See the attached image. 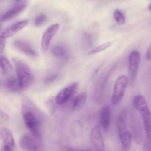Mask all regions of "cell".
<instances>
[{
	"label": "cell",
	"mask_w": 151,
	"mask_h": 151,
	"mask_svg": "<svg viewBox=\"0 0 151 151\" xmlns=\"http://www.w3.org/2000/svg\"><path fill=\"white\" fill-rule=\"evenodd\" d=\"M134 109L139 113L142 119L143 128L147 136H151V112L144 96H135L133 100Z\"/></svg>",
	"instance_id": "obj_2"
},
{
	"label": "cell",
	"mask_w": 151,
	"mask_h": 151,
	"mask_svg": "<svg viewBox=\"0 0 151 151\" xmlns=\"http://www.w3.org/2000/svg\"><path fill=\"white\" fill-rule=\"evenodd\" d=\"M89 139L91 145L97 150H105V145L102 136L100 128L98 125H96L91 129L89 134Z\"/></svg>",
	"instance_id": "obj_9"
},
{
	"label": "cell",
	"mask_w": 151,
	"mask_h": 151,
	"mask_svg": "<svg viewBox=\"0 0 151 151\" xmlns=\"http://www.w3.org/2000/svg\"><path fill=\"white\" fill-rule=\"evenodd\" d=\"M46 19H47V16L45 15H39L35 19L34 24H35V26H40L45 22Z\"/></svg>",
	"instance_id": "obj_25"
},
{
	"label": "cell",
	"mask_w": 151,
	"mask_h": 151,
	"mask_svg": "<svg viewBox=\"0 0 151 151\" xmlns=\"http://www.w3.org/2000/svg\"><path fill=\"white\" fill-rule=\"evenodd\" d=\"M59 28H60L59 24H53L50 25L44 32L41 43V50L43 54L47 52V50H49L50 43L58 31Z\"/></svg>",
	"instance_id": "obj_6"
},
{
	"label": "cell",
	"mask_w": 151,
	"mask_h": 151,
	"mask_svg": "<svg viewBox=\"0 0 151 151\" xmlns=\"http://www.w3.org/2000/svg\"><path fill=\"white\" fill-rule=\"evenodd\" d=\"M113 44V42L112 41H109V42L103 43V44H100V45H98L97 47H96L95 48L93 49L92 50L88 52V54L90 55H94V54H97L99 52H101L105 51V50H108L109 47H111V45Z\"/></svg>",
	"instance_id": "obj_22"
},
{
	"label": "cell",
	"mask_w": 151,
	"mask_h": 151,
	"mask_svg": "<svg viewBox=\"0 0 151 151\" xmlns=\"http://www.w3.org/2000/svg\"><path fill=\"white\" fill-rule=\"evenodd\" d=\"M1 119L6 121V122H7V121L10 120V117H9L8 114H7L6 113H4L2 110H1Z\"/></svg>",
	"instance_id": "obj_27"
},
{
	"label": "cell",
	"mask_w": 151,
	"mask_h": 151,
	"mask_svg": "<svg viewBox=\"0 0 151 151\" xmlns=\"http://www.w3.org/2000/svg\"><path fill=\"white\" fill-rule=\"evenodd\" d=\"M148 9H149V10H151V4H150V5L148 6Z\"/></svg>",
	"instance_id": "obj_30"
},
{
	"label": "cell",
	"mask_w": 151,
	"mask_h": 151,
	"mask_svg": "<svg viewBox=\"0 0 151 151\" xmlns=\"http://www.w3.org/2000/svg\"><path fill=\"white\" fill-rule=\"evenodd\" d=\"M26 7L27 4H24V3H22V4H19L14 6V7H12L11 9L8 10L7 11H6L5 13L1 16V22H7V21L10 20V19H13V18H15L16 16H18L19 13H22L23 10H24Z\"/></svg>",
	"instance_id": "obj_12"
},
{
	"label": "cell",
	"mask_w": 151,
	"mask_h": 151,
	"mask_svg": "<svg viewBox=\"0 0 151 151\" xmlns=\"http://www.w3.org/2000/svg\"><path fill=\"white\" fill-rule=\"evenodd\" d=\"M0 138L3 144V148L1 150H13L15 148V140L13 133L9 128L6 127H1L0 128Z\"/></svg>",
	"instance_id": "obj_8"
},
{
	"label": "cell",
	"mask_w": 151,
	"mask_h": 151,
	"mask_svg": "<svg viewBox=\"0 0 151 151\" xmlns=\"http://www.w3.org/2000/svg\"><path fill=\"white\" fill-rule=\"evenodd\" d=\"M22 115L27 128L38 140L42 138V131L47 118L39 108L28 97L22 101Z\"/></svg>",
	"instance_id": "obj_1"
},
{
	"label": "cell",
	"mask_w": 151,
	"mask_h": 151,
	"mask_svg": "<svg viewBox=\"0 0 151 151\" xmlns=\"http://www.w3.org/2000/svg\"><path fill=\"white\" fill-rule=\"evenodd\" d=\"M87 99V94L86 92H81L78 94V95L75 96V98L73 99L72 106V110L75 111H78L85 105Z\"/></svg>",
	"instance_id": "obj_18"
},
{
	"label": "cell",
	"mask_w": 151,
	"mask_h": 151,
	"mask_svg": "<svg viewBox=\"0 0 151 151\" xmlns=\"http://www.w3.org/2000/svg\"><path fill=\"white\" fill-rule=\"evenodd\" d=\"M128 83H129V78L125 75H120L116 79L114 86V91L112 94V103L114 106L119 104V103L122 101Z\"/></svg>",
	"instance_id": "obj_4"
},
{
	"label": "cell",
	"mask_w": 151,
	"mask_h": 151,
	"mask_svg": "<svg viewBox=\"0 0 151 151\" xmlns=\"http://www.w3.org/2000/svg\"><path fill=\"white\" fill-rule=\"evenodd\" d=\"M66 50L63 46L56 45L52 49V54L58 58H62L66 55Z\"/></svg>",
	"instance_id": "obj_21"
},
{
	"label": "cell",
	"mask_w": 151,
	"mask_h": 151,
	"mask_svg": "<svg viewBox=\"0 0 151 151\" xmlns=\"http://www.w3.org/2000/svg\"><path fill=\"white\" fill-rule=\"evenodd\" d=\"M113 16L114 20L119 25H122L125 23V16L121 10H115L114 11Z\"/></svg>",
	"instance_id": "obj_24"
},
{
	"label": "cell",
	"mask_w": 151,
	"mask_h": 151,
	"mask_svg": "<svg viewBox=\"0 0 151 151\" xmlns=\"http://www.w3.org/2000/svg\"><path fill=\"white\" fill-rule=\"evenodd\" d=\"M146 58L147 60H151V44L149 45L147 49V53H146Z\"/></svg>",
	"instance_id": "obj_29"
},
{
	"label": "cell",
	"mask_w": 151,
	"mask_h": 151,
	"mask_svg": "<svg viewBox=\"0 0 151 151\" xmlns=\"http://www.w3.org/2000/svg\"><path fill=\"white\" fill-rule=\"evenodd\" d=\"M57 76H58L57 75H51V76H50L49 78H47V79L45 80V83H49L52 82V81H54L55 80V78H57Z\"/></svg>",
	"instance_id": "obj_28"
},
{
	"label": "cell",
	"mask_w": 151,
	"mask_h": 151,
	"mask_svg": "<svg viewBox=\"0 0 151 151\" xmlns=\"http://www.w3.org/2000/svg\"><path fill=\"white\" fill-rule=\"evenodd\" d=\"M13 47L19 52L29 57H36L38 55L36 50H34L32 46L26 41L20 39L16 40L13 41Z\"/></svg>",
	"instance_id": "obj_10"
},
{
	"label": "cell",
	"mask_w": 151,
	"mask_h": 151,
	"mask_svg": "<svg viewBox=\"0 0 151 151\" xmlns=\"http://www.w3.org/2000/svg\"><path fill=\"white\" fill-rule=\"evenodd\" d=\"M56 101L55 97H50L47 99L46 101V106H47V109L49 111V113L51 116L54 115L55 112V108H56Z\"/></svg>",
	"instance_id": "obj_23"
},
{
	"label": "cell",
	"mask_w": 151,
	"mask_h": 151,
	"mask_svg": "<svg viewBox=\"0 0 151 151\" xmlns=\"http://www.w3.org/2000/svg\"><path fill=\"white\" fill-rule=\"evenodd\" d=\"M127 121H128V111L126 109H123L119 112L116 118V129L119 134L127 131Z\"/></svg>",
	"instance_id": "obj_15"
},
{
	"label": "cell",
	"mask_w": 151,
	"mask_h": 151,
	"mask_svg": "<svg viewBox=\"0 0 151 151\" xmlns=\"http://www.w3.org/2000/svg\"><path fill=\"white\" fill-rule=\"evenodd\" d=\"M5 86L10 91L13 93H17L22 91L20 85L19 83L17 78H15L13 75L5 79Z\"/></svg>",
	"instance_id": "obj_20"
},
{
	"label": "cell",
	"mask_w": 151,
	"mask_h": 151,
	"mask_svg": "<svg viewBox=\"0 0 151 151\" xmlns=\"http://www.w3.org/2000/svg\"><path fill=\"white\" fill-rule=\"evenodd\" d=\"M16 1H20V0H16Z\"/></svg>",
	"instance_id": "obj_31"
},
{
	"label": "cell",
	"mask_w": 151,
	"mask_h": 151,
	"mask_svg": "<svg viewBox=\"0 0 151 151\" xmlns=\"http://www.w3.org/2000/svg\"><path fill=\"white\" fill-rule=\"evenodd\" d=\"M119 142H120L123 150H128V149H130L131 146V143H132L133 136L128 130L119 134Z\"/></svg>",
	"instance_id": "obj_17"
},
{
	"label": "cell",
	"mask_w": 151,
	"mask_h": 151,
	"mask_svg": "<svg viewBox=\"0 0 151 151\" xmlns=\"http://www.w3.org/2000/svg\"><path fill=\"white\" fill-rule=\"evenodd\" d=\"M5 44H6L5 38H2V37H0V52H1V54H2V52H4V47H5Z\"/></svg>",
	"instance_id": "obj_26"
},
{
	"label": "cell",
	"mask_w": 151,
	"mask_h": 151,
	"mask_svg": "<svg viewBox=\"0 0 151 151\" xmlns=\"http://www.w3.org/2000/svg\"><path fill=\"white\" fill-rule=\"evenodd\" d=\"M78 83H73L67 86L62 88L55 96V101L57 105L62 106L65 104L75 94L78 88Z\"/></svg>",
	"instance_id": "obj_7"
},
{
	"label": "cell",
	"mask_w": 151,
	"mask_h": 151,
	"mask_svg": "<svg viewBox=\"0 0 151 151\" xmlns=\"http://www.w3.org/2000/svg\"><path fill=\"white\" fill-rule=\"evenodd\" d=\"M15 70L16 72L18 81L22 90L27 89L32 84L34 76L29 66L20 60L13 59Z\"/></svg>",
	"instance_id": "obj_3"
},
{
	"label": "cell",
	"mask_w": 151,
	"mask_h": 151,
	"mask_svg": "<svg viewBox=\"0 0 151 151\" xmlns=\"http://www.w3.org/2000/svg\"><path fill=\"white\" fill-rule=\"evenodd\" d=\"M0 66H1V75L2 76L5 77V78L13 75V69L11 63L7 58L3 55H1L0 58Z\"/></svg>",
	"instance_id": "obj_16"
},
{
	"label": "cell",
	"mask_w": 151,
	"mask_h": 151,
	"mask_svg": "<svg viewBox=\"0 0 151 151\" xmlns=\"http://www.w3.org/2000/svg\"><path fill=\"white\" fill-rule=\"evenodd\" d=\"M141 62V55L137 50H133L128 59V75L131 84L134 83L138 74Z\"/></svg>",
	"instance_id": "obj_5"
},
{
	"label": "cell",
	"mask_w": 151,
	"mask_h": 151,
	"mask_svg": "<svg viewBox=\"0 0 151 151\" xmlns=\"http://www.w3.org/2000/svg\"><path fill=\"white\" fill-rule=\"evenodd\" d=\"M27 24V20H22L19 22H16V23L10 25V26L5 28V29L3 30V32H1V36L0 37H2V38H5V39L10 38V37L14 35L16 33L19 32V31L23 29Z\"/></svg>",
	"instance_id": "obj_11"
},
{
	"label": "cell",
	"mask_w": 151,
	"mask_h": 151,
	"mask_svg": "<svg viewBox=\"0 0 151 151\" xmlns=\"http://www.w3.org/2000/svg\"><path fill=\"white\" fill-rule=\"evenodd\" d=\"M131 129L134 133V137L135 141L139 144L142 140V127L140 125L139 122L137 119V117L133 118L131 120Z\"/></svg>",
	"instance_id": "obj_19"
},
{
	"label": "cell",
	"mask_w": 151,
	"mask_h": 151,
	"mask_svg": "<svg viewBox=\"0 0 151 151\" xmlns=\"http://www.w3.org/2000/svg\"><path fill=\"white\" fill-rule=\"evenodd\" d=\"M20 147L24 150H38V147L35 140L28 135H24L19 140Z\"/></svg>",
	"instance_id": "obj_14"
},
{
	"label": "cell",
	"mask_w": 151,
	"mask_h": 151,
	"mask_svg": "<svg viewBox=\"0 0 151 151\" xmlns=\"http://www.w3.org/2000/svg\"><path fill=\"white\" fill-rule=\"evenodd\" d=\"M111 109L109 106H105L102 108L100 113V122L101 128L104 131H107L111 123Z\"/></svg>",
	"instance_id": "obj_13"
}]
</instances>
